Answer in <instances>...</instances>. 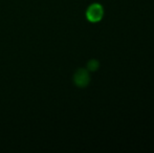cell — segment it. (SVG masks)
Listing matches in <instances>:
<instances>
[{
  "instance_id": "obj_3",
  "label": "cell",
  "mask_w": 154,
  "mask_h": 153,
  "mask_svg": "<svg viewBox=\"0 0 154 153\" xmlns=\"http://www.w3.org/2000/svg\"><path fill=\"white\" fill-rule=\"evenodd\" d=\"M99 66H100V64L97 60H90V61L87 63V68H88V70H90V72H95V70L99 68Z\"/></svg>"
},
{
  "instance_id": "obj_1",
  "label": "cell",
  "mask_w": 154,
  "mask_h": 153,
  "mask_svg": "<svg viewBox=\"0 0 154 153\" xmlns=\"http://www.w3.org/2000/svg\"><path fill=\"white\" fill-rule=\"evenodd\" d=\"M104 11L101 4L94 3L88 8L87 12H86V17L90 22H97L103 18Z\"/></svg>"
},
{
  "instance_id": "obj_2",
  "label": "cell",
  "mask_w": 154,
  "mask_h": 153,
  "mask_svg": "<svg viewBox=\"0 0 154 153\" xmlns=\"http://www.w3.org/2000/svg\"><path fill=\"white\" fill-rule=\"evenodd\" d=\"M73 82L78 87H86L88 83L90 82L89 72L87 69L84 68H80L75 72V76H73Z\"/></svg>"
}]
</instances>
